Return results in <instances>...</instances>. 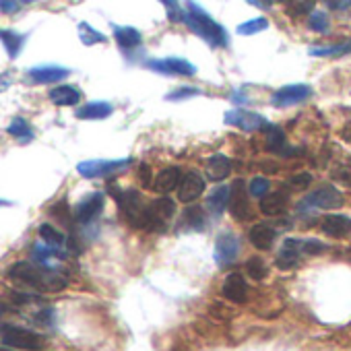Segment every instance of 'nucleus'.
I'll return each mask as SVG.
<instances>
[{
    "label": "nucleus",
    "instance_id": "1",
    "mask_svg": "<svg viewBox=\"0 0 351 351\" xmlns=\"http://www.w3.org/2000/svg\"><path fill=\"white\" fill-rule=\"evenodd\" d=\"M9 277L29 289H36V291H46V293H56V291H62L66 287V279L54 271V269H46V267H40L36 265L34 261H21V263H15L11 269H9Z\"/></svg>",
    "mask_w": 351,
    "mask_h": 351
},
{
    "label": "nucleus",
    "instance_id": "2",
    "mask_svg": "<svg viewBox=\"0 0 351 351\" xmlns=\"http://www.w3.org/2000/svg\"><path fill=\"white\" fill-rule=\"evenodd\" d=\"M184 23L189 25V29L199 36L201 40H205L211 48H228L230 38L228 32L197 3H189L186 11H184Z\"/></svg>",
    "mask_w": 351,
    "mask_h": 351
},
{
    "label": "nucleus",
    "instance_id": "3",
    "mask_svg": "<svg viewBox=\"0 0 351 351\" xmlns=\"http://www.w3.org/2000/svg\"><path fill=\"white\" fill-rule=\"evenodd\" d=\"M112 191V197L116 199L122 215L126 217V221L132 226V228H138V230H157L161 232V228L157 226V221L153 219V213H151V205H145L141 193L136 191H120L116 186H110Z\"/></svg>",
    "mask_w": 351,
    "mask_h": 351
},
{
    "label": "nucleus",
    "instance_id": "4",
    "mask_svg": "<svg viewBox=\"0 0 351 351\" xmlns=\"http://www.w3.org/2000/svg\"><path fill=\"white\" fill-rule=\"evenodd\" d=\"M132 157H122V159H87L77 165V171L87 180L93 178H106V176L118 173L126 167L132 165Z\"/></svg>",
    "mask_w": 351,
    "mask_h": 351
},
{
    "label": "nucleus",
    "instance_id": "5",
    "mask_svg": "<svg viewBox=\"0 0 351 351\" xmlns=\"http://www.w3.org/2000/svg\"><path fill=\"white\" fill-rule=\"evenodd\" d=\"M343 203H345L343 195L335 186H320V189H316L314 193H310L308 197H304L300 201L298 211L300 213H308V211H314V209L330 211V209H341Z\"/></svg>",
    "mask_w": 351,
    "mask_h": 351
},
{
    "label": "nucleus",
    "instance_id": "6",
    "mask_svg": "<svg viewBox=\"0 0 351 351\" xmlns=\"http://www.w3.org/2000/svg\"><path fill=\"white\" fill-rule=\"evenodd\" d=\"M3 343L11 349H21V351H40L46 343L42 335L36 330L23 328V326H5L3 328Z\"/></svg>",
    "mask_w": 351,
    "mask_h": 351
},
{
    "label": "nucleus",
    "instance_id": "7",
    "mask_svg": "<svg viewBox=\"0 0 351 351\" xmlns=\"http://www.w3.org/2000/svg\"><path fill=\"white\" fill-rule=\"evenodd\" d=\"M145 66L153 73L165 75V77H195L197 75V66L186 60V58H178V56H167V58H155L145 62Z\"/></svg>",
    "mask_w": 351,
    "mask_h": 351
},
{
    "label": "nucleus",
    "instance_id": "8",
    "mask_svg": "<svg viewBox=\"0 0 351 351\" xmlns=\"http://www.w3.org/2000/svg\"><path fill=\"white\" fill-rule=\"evenodd\" d=\"M223 122L228 126H234V128H240V130H246V132H254V130H269L271 128V122L256 114V112H250V110H230L226 112L223 116Z\"/></svg>",
    "mask_w": 351,
    "mask_h": 351
},
{
    "label": "nucleus",
    "instance_id": "9",
    "mask_svg": "<svg viewBox=\"0 0 351 351\" xmlns=\"http://www.w3.org/2000/svg\"><path fill=\"white\" fill-rule=\"evenodd\" d=\"M314 89L306 83H295V85H285L281 89H277L271 97V104L275 108H289V106H298L304 104L312 97Z\"/></svg>",
    "mask_w": 351,
    "mask_h": 351
},
{
    "label": "nucleus",
    "instance_id": "10",
    "mask_svg": "<svg viewBox=\"0 0 351 351\" xmlns=\"http://www.w3.org/2000/svg\"><path fill=\"white\" fill-rule=\"evenodd\" d=\"M104 203H106V197L104 193H91L87 195L75 209H73V217L77 223L81 226H87L91 223L93 219H97L104 211Z\"/></svg>",
    "mask_w": 351,
    "mask_h": 351
},
{
    "label": "nucleus",
    "instance_id": "11",
    "mask_svg": "<svg viewBox=\"0 0 351 351\" xmlns=\"http://www.w3.org/2000/svg\"><path fill=\"white\" fill-rule=\"evenodd\" d=\"M238 252H240V244H238L236 234L223 232L217 236V240H215V265L219 269H226L232 263H236Z\"/></svg>",
    "mask_w": 351,
    "mask_h": 351
},
{
    "label": "nucleus",
    "instance_id": "12",
    "mask_svg": "<svg viewBox=\"0 0 351 351\" xmlns=\"http://www.w3.org/2000/svg\"><path fill=\"white\" fill-rule=\"evenodd\" d=\"M230 213L238 221H248L250 217V201L244 180H236L230 189Z\"/></svg>",
    "mask_w": 351,
    "mask_h": 351
},
{
    "label": "nucleus",
    "instance_id": "13",
    "mask_svg": "<svg viewBox=\"0 0 351 351\" xmlns=\"http://www.w3.org/2000/svg\"><path fill=\"white\" fill-rule=\"evenodd\" d=\"M205 193V178L197 171L191 169L182 176V182L178 186V201L180 203H195Z\"/></svg>",
    "mask_w": 351,
    "mask_h": 351
},
{
    "label": "nucleus",
    "instance_id": "14",
    "mask_svg": "<svg viewBox=\"0 0 351 351\" xmlns=\"http://www.w3.org/2000/svg\"><path fill=\"white\" fill-rule=\"evenodd\" d=\"M69 75L71 71L58 64H44V66H36L27 71V79L36 85H52V83L66 79Z\"/></svg>",
    "mask_w": 351,
    "mask_h": 351
},
{
    "label": "nucleus",
    "instance_id": "15",
    "mask_svg": "<svg viewBox=\"0 0 351 351\" xmlns=\"http://www.w3.org/2000/svg\"><path fill=\"white\" fill-rule=\"evenodd\" d=\"M221 293L226 300H230L232 304H244L248 300V283L244 279V275L240 273H230L223 281Z\"/></svg>",
    "mask_w": 351,
    "mask_h": 351
},
{
    "label": "nucleus",
    "instance_id": "16",
    "mask_svg": "<svg viewBox=\"0 0 351 351\" xmlns=\"http://www.w3.org/2000/svg\"><path fill=\"white\" fill-rule=\"evenodd\" d=\"M320 228L326 236L335 238V240H343L351 234V219L339 213H328L322 217Z\"/></svg>",
    "mask_w": 351,
    "mask_h": 351
},
{
    "label": "nucleus",
    "instance_id": "17",
    "mask_svg": "<svg viewBox=\"0 0 351 351\" xmlns=\"http://www.w3.org/2000/svg\"><path fill=\"white\" fill-rule=\"evenodd\" d=\"M180 182H182V171L178 167H165L155 176L153 191L159 193L161 197H167L171 191H176L180 186Z\"/></svg>",
    "mask_w": 351,
    "mask_h": 351
},
{
    "label": "nucleus",
    "instance_id": "18",
    "mask_svg": "<svg viewBox=\"0 0 351 351\" xmlns=\"http://www.w3.org/2000/svg\"><path fill=\"white\" fill-rule=\"evenodd\" d=\"M232 173V161L228 155L223 153H215L207 159V165H205V176L213 182H221L226 180L228 176Z\"/></svg>",
    "mask_w": 351,
    "mask_h": 351
},
{
    "label": "nucleus",
    "instance_id": "19",
    "mask_svg": "<svg viewBox=\"0 0 351 351\" xmlns=\"http://www.w3.org/2000/svg\"><path fill=\"white\" fill-rule=\"evenodd\" d=\"M302 256H304V254L300 252L298 240H295V238H287V240L283 242V248H281L279 254H277L275 265H277L281 271H289V269H293V267L300 263Z\"/></svg>",
    "mask_w": 351,
    "mask_h": 351
},
{
    "label": "nucleus",
    "instance_id": "20",
    "mask_svg": "<svg viewBox=\"0 0 351 351\" xmlns=\"http://www.w3.org/2000/svg\"><path fill=\"white\" fill-rule=\"evenodd\" d=\"M112 114H114V106L108 101H89L75 112L79 120H106Z\"/></svg>",
    "mask_w": 351,
    "mask_h": 351
},
{
    "label": "nucleus",
    "instance_id": "21",
    "mask_svg": "<svg viewBox=\"0 0 351 351\" xmlns=\"http://www.w3.org/2000/svg\"><path fill=\"white\" fill-rule=\"evenodd\" d=\"M248 238H250V244L256 250H269L273 246L275 238H277V230L273 226H269V223H256L250 230Z\"/></svg>",
    "mask_w": 351,
    "mask_h": 351
},
{
    "label": "nucleus",
    "instance_id": "22",
    "mask_svg": "<svg viewBox=\"0 0 351 351\" xmlns=\"http://www.w3.org/2000/svg\"><path fill=\"white\" fill-rule=\"evenodd\" d=\"M287 201H289V195L283 193V191L269 193L265 199H261V213L267 215V217H277V215H281L285 211Z\"/></svg>",
    "mask_w": 351,
    "mask_h": 351
},
{
    "label": "nucleus",
    "instance_id": "23",
    "mask_svg": "<svg viewBox=\"0 0 351 351\" xmlns=\"http://www.w3.org/2000/svg\"><path fill=\"white\" fill-rule=\"evenodd\" d=\"M48 97L54 106L69 108V106H77L81 101V91L73 85H60V87H54L48 93Z\"/></svg>",
    "mask_w": 351,
    "mask_h": 351
},
{
    "label": "nucleus",
    "instance_id": "24",
    "mask_svg": "<svg viewBox=\"0 0 351 351\" xmlns=\"http://www.w3.org/2000/svg\"><path fill=\"white\" fill-rule=\"evenodd\" d=\"M114 40L122 50H132L143 44L141 32L128 25H114Z\"/></svg>",
    "mask_w": 351,
    "mask_h": 351
},
{
    "label": "nucleus",
    "instance_id": "25",
    "mask_svg": "<svg viewBox=\"0 0 351 351\" xmlns=\"http://www.w3.org/2000/svg\"><path fill=\"white\" fill-rule=\"evenodd\" d=\"M25 42H27L25 34H19L15 29H0V44L5 46V50L11 58H17L21 54Z\"/></svg>",
    "mask_w": 351,
    "mask_h": 351
},
{
    "label": "nucleus",
    "instance_id": "26",
    "mask_svg": "<svg viewBox=\"0 0 351 351\" xmlns=\"http://www.w3.org/2000/svg\"><path fill=\"white\" fill-rule=\"evenodd\" d=\"M308 54L316 58H341V56L351 54V40L330 44V46H316V48H310Z\"/></svg>",
    "mask_w": 351,
    "mask_h": 351
},
{
    "label": "nucleus",
    "instance_id": "27",
    "mask_svg": "<svg viewBox=\"0 0 351 351\" xmlns=\"http://www.w3.org/2000/svg\"><path fill=\"white\" fill-rule=\"evenodd\" d=\"M151 213H153V219L157 221V226L163 230V223L167 219H171L176 213V203L169 197H161V199L151 203Z\"/></svg>",
    "mask_w": 351,
    "mask_h": 351
},
{
    "label": "nucleus",
    "instance_id": "28",
    "mask_svg": "<svg viewBox=\"0 0 351 351\" xmlns=\"http://www.w3.org/2000/svg\"><path fill=\"white\" fill-rule=\"evenodd\" d=\"M230 203V189L228 186H217L215 191H211V195L207 197V209L213 215H221L223 209Z\"/></svg>",
    "mask_w": 351,
    "mask_h": 351
},
{
    "label": "nucleus",
    "instance_id": "29",
    "mask_svg": "<svg viewBox=\"0 0 351 351\" xmlns=\"http://www.w3.org/2000/svg\"><path fill=\"white\" fill-rule=\"evenodd\" d=\"M38 232H40V236H42L44 244H48V246H50V248H54V250H60V248L66 244L64 234H62L60 230H56L52 223H42V226L38 228Z\"/></svg>",
    "mask_w": 351,
    "mask_h": 351
},
{
    "label": "nucleus",
    "instance_id": "30",
    "mask_svg": "<svg viewBox=\"0 0 351 351\" xmlns=\"http://www.w3.org/2000/svg\"><path fill=\"white\" fill-rule=\"evenodd\" d=\"M7 130H9L11 136L19 138V141H23V143L34 141V130H32V126H29V122H27L25 118H15V120H11V124L7 126Z\"/></svg>",
    "mask_w": 351,
    "mask_h": 351
},
{
    "label": "nucleus",
    "instance_id": "31",
    "mask_svg": "<svg viewBox=\"0 0 351 351\" xmlns=\"http://www.w3.org/2000/svg\"><path fill=\"white\" fill-rule=\"evenodd\" d=\"M79 40H81L85 46H95V44H101V42H106V36H104L101 32L93 29L89 23L81 21V23H79Z\"/></svg>",
    "mask_w": 351,
    "mask_h": 351
},
{
    "label": "nucleus",
    "instance_id": "32",
    "mask_svg": "<svg viewBox=\"0 0 351 351\" xmlns=\"http://www.w3.org/2000/svg\"><path fill=\"white\" fill-rule=\"evenodd\" d=\"M265 29H269V21L265 17H256L252 21H246V23L238 25L236 27V34L238 36H254V34H261Z\"/></svg>",
    "mask_w": 351,
    "mask_h": 351
},
{
    "label": "nucleus",
    "instance_id": "33",
    "mask_svg": "<svg viewBox=\"0 0 351 351\" xmlns=\"http://www.w3.org/2000/svg\"><path fill=\"white\" fill-rule=\"evenodd\" d=\"M182 226L191 228V230H203L205 226V215L201 211V207H189L182 215Z\"/></svg>",
    "mask_w": 351,
    "mask_h": 351
},
{
    "label": "nucleus",
    "instance_id": "34",
    "mask_svg": "<svg viewBox=\"0 0 351 351\" xmlns=\"http://www.w3.org/2000/svg\"><path fill=\"white\" fill-rule=\"evenodd\" d=\"M246 273H248L252 279L261 281V279H265V277L269 275V267H267V263H265L261 256H250V258L246 261Z\"/></svg>",
    "mask_w": 351,
    "mask_h": 351
},
{
    "label": "nucleus",
    "instance_id": "35",
    "mask_svg": "<svg viewBox=\"0 0 351 351\" xmlns=\"http://www.w3.org/2000/svg\"><path fill=\"white\" fill-rule=\"evenodd\" d=\"M199 95H203V91L199 87L186 85V87H178V89H173L171 93H167L165 101H184V99H193V97H199Z\"/></svg>",
    "mask_w": 351,
    "mask_h": 351
},
{
    "label": "nucleus",
    "instance_id": "36",
    "mask_svg": "<svg viewBox=\"0 0 351 351\" xmlns=\"http://www.w3.org/2000/svg\"><path fill=\"white\" fill-rule=\"evenodd\" d=\"M308 27L316 34H326L330 23H328V15L324 11H312L308 17Z\"/></svg>",
    "mask_w": 351,
    "mask_h": 351
},
{
    "label": "nucleus",
    "instance_id": "37",
    "mask_svg": "<svg viewBox=\"0 0 351 351\" xmlns=\"http://www.w3.org/2000/svg\"><path fill=\"white\" fill-rule=\"evenodd\" d=\"M300 244V252L306 254V256H314V254H322L328 250V244L320 242V240H314V238H308V240H298Z\"/></svg>",
    "mask_w": 351,
    "mask_h": 351
},
{
    "label": "nucleus",
    "instance_id": "38",
    "mask_svg": "<svg viewBox=\"0 0 351 351\" xmlns=\"http://www.w3.org/2000/svg\"><path fill=\"white\" fill-rule=\"evenodd\" d=\"M330 176H332L335 182L351 189V165H337V167H332Z\"/></svg>",
    "mask_w": 351,
    "mask_h": 351
},
{
    "label": "nucleus",
    "instance_id": "39",
    "mask_svg": "<svg viewBox=\"0 0 351 351\" xmlns=\"http://www.w3.org/2000/svg\"><path fill=\"white\" fill-rule=\"evenodd\" d=\"M269 189H271V184H269V180L267 178H263V176H256V178H252V182H250V195L252 197H258V199H265L267 197V193H269Z\"/></svg>",
    "mask_w": 351,
    "mask_h": 351
},
{
    "label": "nucleus",
    "instance_id": "40",
    "mask_svg": "<svg viewBox=\"0 0 351 351\" xmlns=\"http://www.w3.org/2000/svg\"><path fill=\"white\" fill-rule=\"evenodd\" d=\"M310 182H312L310 171H300V173H293L291 178H289V186H291V189H295V191H304V189H308V186H310Z\"/></svg>",
    "mask_w": 351,
    "mask_h": 351
},
{
    "label": "nucleus",
    "instance_id": "41",
    "mask_svg": "<svg viewBox=\"0 0 351 351\" xmlns=\"http://www.w3.org/2000/svg\"><path fill=\"white\" fill-rule=\"evenodd\" d=\"M163 7H165V13H167V17H169L171 21H184V11H182V7H180L178 3H171V0H165Z\"/></svg>",
    "mask_w": 351,
    "mask_h": 351
},
{
    "label": "nucleus",
    "instance_id": "42",
    "mask_svg": "<svg viewBox=\"0 0 351 351\" xmlns=\"http://www.w3.org/2000/svg\"><path fill=\"white\" fill-rule=\"evenodd\" d=\"M27 3H17V0H11V3H7V0H0V11L7 13V15H15L19 13Z\"/></svg>",
    "mask_w": 351,
    "mask_h": 351
},
{
    "label": "nucleus",
    "instance_id": "43",
    "mask_svg": "<svg viewBox=\"0 0 351 351\" xmlns=\"http://www.w3.org/2000/svg\"><path fill=\"white\" fill-rule=\"evenodd\" d=\"M138 180H141L143 189L151 186V165L149 163H141L138 165Z\"/></svg>",
    "mask_w": 351,
    "mask_h": 351
},
{
    "label": "nucleus",
    "instance_id": "44",
    "mask_svg": "<svg viewBox=\"0 0 351 351\" xmlns=\"http://www.w3.org/2000/svg\"><path fill=\"white\" fill-rule=\"evenodd\" d=\"M232 101H236V104H246L248 97L242 95V91H232Z\"/></svg>",
    "mask_w": 351,
    "mask_h": 351
},
{
    "label": "nucleus",
    "instance_id": "45",
    "mask_svg": "<svg viewBox=\"0 0 351 351\" xmlns=\"http://www.w3.org/2000/svg\"><path fill=\"white\" fill-rule=\"evenodd\" d=\"M250 5H252V7H261V9H269V7H273V3H258V0H250Z\"/></svg>",
    "mask_w": 351,
    "mask_h": 351
},
{
    "label": "nucleus",
    "instance_id": "46",
    "mask_svg": "<svg viewBox=\"0 0 351 351\" xmlns=\"http://www.w3.org/2000/svg\"><path fill=\"white\" fill-rule=\"evenodd\" d=\"M349 7V3H328V9H345Z\"/></svg>",
    "mask_w": 351,
    "mask_h": 351
}]
</instances>
